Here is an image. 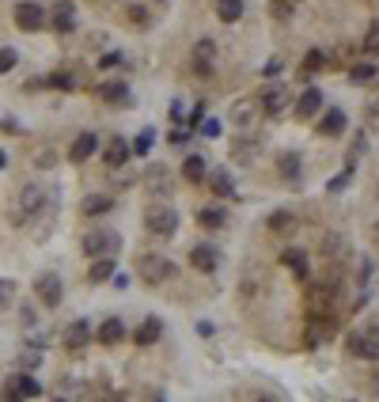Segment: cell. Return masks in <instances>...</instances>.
I'll return each mask as SVG.
<instances>
[{
	"mask_svg": "<svg viewBox=\"0 0 379 402\" xmlns=\"http://www.w3.org/2000/svg\"><path fill=\"white\" fill-rule=\"evenodd\" d=\"M144 228H148L152 236H159V239H171L175 231H179V213H175V205H167V201L148 205V213H144Z\"/></svg>",
	"mask_w": 379,
	"mask_h": 402,
	"instance_id": "6da1fadb",
	"label": "cell"
},
{
	"mask_svg": "<svg viewBox=\"0 0 379 402\" xmlns=\"http://www.w3.org/2000/svg\"><path fill=\"white\" fill-rule=\"evenodd\" d=\"M80 247H84L87 259H103V254L122 251V236H118V231H107V228H91V231H84Z\"/></svg>",
	"mask_w": 379,
	"mask_h": 402,
	"instance_id": "7a4b0ae2",
	"label": "cell"
},
{
	"mask_svg": "<svg viewBox=\"0 0 379 402\" xmlns=\"http://www.w3.org/2000/svg\"><path fill=\"white\" fill-rule=\"evenodd\" d=\"M136 277L144 285H164V281L175 277V262L164 259V254H141L136 259Z\"/></svg>",
	"mask_w": 379,
	"mask_h": 402,
	"instance_id": "3957f363",
	"label": "cell"
},
{
	"mask_svg": "<svg viewBox=\"0 0 379 402\" xmlns=\"http://www.w3.org/2000/svg\"><path fill=\"white\" fill-rule=\"evenodd\" d=\"M258 103H262V110H265L270 118L285 114V110H288V103H292V95H288V84H281V80L265 84V87H262V95H258Z\"/></svg>",
	"mask_w": 379,
	"mask_h": 402,
	"instance_id": "277c9868",
	"label": "cell"
},
{
	"mask_svg": "<svg viewBox=\"0 0 379 402\" xmlns=\"http://www.w3.org/2000/svg\"><path fill=\"white\" fill-rule=\"evenodd\" d=\"M42 201H46V190L42 186H35V182L23 186L19 190V205H15V213H12V224H23L27 216H35L38 209H42Z\"/></svg>",
	"mask_w": 379,
	"mask_h": 402,
	"instance_id": "5b68a950",
	"label": "cell"
},
{
	"mask_svg": "<svg viewBox=\"0 0 379 402\" xmlns=\"http://www.w3.org/2000/svg\"><path fill=\"white\" fill-rule=\"evenodd\" d=\"M12 15L23 30H42L46 19H50V15L42 12V4H35V0H19V4L12 8Z\"/></svg>",
	"mask_w": 379,
	"mask_h": 402,
	"instance_id": "8992f818",
	"label": "cell"
},
{
	"mask_svg": "<svg viewBox=\"0 0 379 402\" xmlns=\"http://www.w3.org/2000/svg\"><path fill=\"white\" fill-rule=\"evenodd\" d=\"M4 395H8V399H12V395H15V399H42L46 387L27 372V368H23V372H15L12 380H8V391H4Z\"/></svg>",
	"mask_w": 379,
	"mask_h": 402,
	"instance_id": "52a82bcc",
	"label": "cell"
},
{
	"mask_svg": "<svg viewBox=\"0 0 379 402\" xmlns=\"http://www.w3.org/2000/svg\"><path fill=\"white\" fill-rule=\"evenodd\" d=\"M334 338V319L322 311V315H311V323H308V331H303V345L308 349H319L322 342H330Z\"/></svg>",
	"mask_w": 379,
	"mask_h": 402,
	"instance_id": "ba28073f",
	"label": "cell"
},
{
	"mask_svg": "<svg viewBox=\"0 0 379 402\" xmlns=\"http://www.w3.org/2000/svg\"><path fill=\"white\" fill-rule=\"evenodd\" d=\"M35 292H38V300H42L46 308H58V304H61V296H64V285H61V277H58V273H38V281H35Z\"/></svg>",
	"mask_w": 379,
	"mask_h": 402,
	"instance_id": "9c48e42d",
	"label": "cell"
},
{
	"mask_svg": "<svg viewBox=\"0 0 379 402\" xmlns=\"http://www.w3.org/2000/svg\"><path fill=\"white\" fill-rule=\"evenodd\" d=\"M129 156H133V144L125 141V137H110L107 144H103V159H107L110 171H118V167L129 164Z\"/></svg>",
	"mask_w": 379,
	"mask_h": 402,
	"instance_id": "30bf717a",
	"label": "cell"
},
{
	"mask_svg": "<svg viewBox=\"0 0 379 402\" xmlns=\"http://www.w3.org/2000/svg\"><path fill=\"white\" fill-rule=\"evenodd\" d=\"M50 27L58 30V35L76 30V4H72V0H58V4L50 8Z\"/></svg>",
	"mask_w": 379,
	"mask_h": 402,
	"instance_id": "8fae6325",
	"label": "cell"
},
{
	"mask_svg": "<svg viewBox=\"0 0 379 402\" xmlns=\"http://www.w3.org/2000/svg\"><path fill=\"white\" fill-rule=\"evenodd\" d=\"M144 190H148L156 201L171 198V175H167V167H148V171H144Z\"/></svg>",
	"mask_w": 379,
	"mask_h": 402,
	"instance_id": "7c38bea8",
	"label": "cell"
},
{
	"mask_svg": "<svg viewBox=\"0 0 379 402\" xmlns=\"http://www.w3.org/2000/svg\"><path fill=\"white\" fill-rule=\"evenodd\" d=\"M216 262H220V251H216L213 243H193V247H190V266H193V270L213 273Z\"/></svg>",
	"mask_w": 379,
	"mask_h": 402,
	"instance_id": "4fadbf2b",
	"label": "cell"
},
{
	"mask_svg": "<svg viewBox=\"0 0 379 402\" xmlns=\"http://www.w3.org/2000/svg\"><path fill=\"white\" fill-rule=\"evenodd\" d=\"M61 338H64V349H72V353L84 349V345L91 342V323H87V319H72Z\"/></svg>",
	"mask_w": 379,
	"mask_h": 402,
	"instance_id": "5bb4252c",
	"label": "cell"
},
{
	"mask_svg": "<svg viewBox=\"0 0 379 402\" xmlns=\"http://www.w3.org/2000/svg\"><path fill=\"white\" fill-rule=\"evenodd\" d=\"M193 69H197L201 76H209V72L216 69V42L213 38H201V42L193 46Z\"/></svg>",
	"mask_w": 379,
	"mask_h": 402,
	"instance_id": "9a60e30c",
	"label": "cell"
},
{
	"mask_svg": "<svg viewBox=\"0 0 379 402\" xmlns=\"http://www.w3.org/2000/svg\"><path fill=\"white\" fill-rule=\"evenodd\" d=\"M159 334H164V319H159V315H148V319H141V326L133 331V342L136 345H156Z\"/></svg>",
	"mask_w": 379,
	"mask_h": 402,
	"instance_id": "2e32d148",
	"label": "cell"
},
{
	"mask_svg": "<svg viewBox=\"0 0 379 402\" xmlns=\"http://www.w3.org/2000/svg\"><path fill=\"white\" fill-rule=\"evenodd\" d=\"M95 148H99V137H95V133H80L76 141H72V148H69V159H72V164H84L87 156H95Z\"/></svg>",
	"mask_w": 379,
	"mask_h": 402,
	"instance_id": "e0dca14e",
	"label": "cell"
},
{
	"mask_svg": "<svg viewBox=\"0 0 379 402\" xmlns=\"http://www.w3.org/2000/svg\"><path fill=\"white\" fill-rule=\"evenodd\" d=\"M345 125H349L345 110H326V114L319 118V133H322V137H342Z\"/></svg>",
	"mask_w": 379,
	"mask_h": 402,
	"instance_id": "ac0fdd59",
	"label": "cell"
},
{
	"mask_svg": "<svg viewBox=\"0 0 379 402\" xmlns=\"http://www.w3.org/2000/svg\"><path fill=\"white\" fill-rule=\"evenodd\" d=\"M281 262H285L288 270L296 273L300 281H308V251L303 247H285V254H281Z\"/></svg>",
	"mask_w": 379,
	"mask_h": 402,
	"instance_id": "d6986e66",
	"label": "cell"
},
{
	"mask_svg": "<svg viewBox=\"0 0 379 402\" xmlns=\"http://www.w3.org/2000/svg\"><path fill=\"white\" fill-rule=\"evenodd\" d=\"M114 270H118L114 254H103V259H95V262H91V270H87V281H91V285H103V281L114 277Z\"/></svg>",
	"mask_w": 379,
	"mask_h": 402,
	"instance_id": "ffe728a7",
	"label": "cell"
},
{
	"mask_svg": "<svg viewBox=\"0 0 379 402\" xmlns=\"http://www.w3.org/2000/svg\"><path fill=\"white\" fill-rule=\"evenodd\" d=\"M319 110H322V91H319V87H308V91L296 99V114H300V118H315Z\"/></svg>",
	"mask_w": 379,
	"mask_h": 402,
	"instance_id": "44dd1931",
	"label": "cell"
},
{
	"mask_svg": "<svg viewBox=\"0 0 379 402\" xmlns=\"http://www.w3.org/2000/svg\"><path fill=\"white\" fill-rule=\"evenodd\" d=\"M209 186H213V194H216V198H231V194H236V179H231L228 167H224V171H213V175H209Z\"/></svg>",
	"mask_w": 379,
	"mask_h": 402,
	"instance_id": "7402d4cb",
	"label": "cell"
},
{
	"mask_svg": "<svg viewBox=\"0 0 379 402\" xmlns=\"http://www.w3.org/2000/svg\"><path fill=\"white\" fill-rule=\"evenodd\" d=\"M122 338H125V323H122V319H114V315H110L107 323L99 326V342H103V345H118Z\"/></svg>",
	"mask_w": 379,
	"mask_h": 402,
	"instance_id": "603a6c76",
	"label": "cell"
},
{
	"mask_svg": "<svg viewBox=\"0 0 379 402\" xmlns=\"http://www.w3.org/2000/svg\"><path fill=\"white\" fill-rule=\"evenodd\" d=\"M277 167L288 182H300V152H281L277 156Z\"/></svg>",
	"mask_w": 379,
	"mask_h": 402,
	"instance_id": "cb8c5ba5",
	"label": "cell"
},
{
	"mask_svg": "<svg viewBox=\"0 0 379 402\" xmlns=\"http://www.w3.org/2000/svg\"><path fill=\"white\" fill-rule=\"evenodd\" d=\"M99 95L107 103H129V87L122 84V80H107V84L99 87Z\"/></svg>",
	"mask_w": 379,
	"mask_h": 402,
	"instance_id": "d4e9b609",
	"label": "cell"
},
{
	"mask_svg": "<svg viewBox=\"0 0 379 402\" xmlns=\"http://www.w3.org/2000/svg\"><path fill=\"white\" fill-rule=\"evenodd\" d=\"M205 175H209L205 159H201V156H186V164H182V179H186V182H201Z\"/></svg>",
	"mask_w": 379,
	"mask_h": 402,
	"instance_id": "484cf974",
	"label": "cell"
},
{
	"mask_svg": "<svg viewBox=\"0 0 379 402\" xmlns=\"http://www.w3.org/2000/svg\"><path fill=\"white\" fill-rule=\"evenodd\" d=\"M110 205H114V201H110L107 194H87L80 209H84L87 216H103V213H110Z\"/></svg>",
	"mask_w": 379,
	"mask_h": 402,
	"instance_id": "4316f807",
	"label": "cell"
},
{
	"mask_svg": "<svg viewBox=\"0 0 379 402\" xmlns=\"http://www.w3.org/2000/svg\"><path fill=\"white\" fill-rule=\"evenodd\" d=\"M216 12L224 23H239L243 19V0H216Z\"/></svg>",
	"mask_w": 379,
	"mask_h": 402,
	"instance_id": "83f0119b",
	"label": "cell"
},
{
	"mask_svg": "<svg viewBox=\"0 0 379 402\" xmlns=\"http://www.w3.org/2000/svg\"><path fill=\"white\" fill-rule=\"evenodd\" d=\"M360 360H379V323L364 331V349H360Z\"/></svg>",
	"mask_w": 379,
	"mask_h": 402,
	"instance_id": "f1b7e54d",
	"label": "cell"
},
{
	"mask_svg": "<svg viewBox=\"0 0 379 402\" xmlns=\"http://www.w3.org/2000/svg\"><path fill=\"white\" fill-rule=\"evenodd\" d=\"M197 220L205 224V228H224V220H228V216H224V209H201Z\"/></svg>",
	"mask_w": 379,
	"mask_h": 402,
	"instance_id": "f546056e",
	"label": "cell"
},
{
	"mask_svg": "<svg viewBox=\"0 0 379 402\" xmlns=\"http://www.w3.org/2000/svg\"><path fill=\"white\" fill-rule=\"evenodd\" d=\"M27 345H38V349H42V345H50V331H46V326H38V323H27Z\"/></svg>",
	"mask_w": 379,
	"mask_h": 402,
	"instance_id": "4dcf8cb0",
	"label": "cell"
},
{
	"mask_svg": "<svg viewBox=\"0 0 379 402\" xmlns=\"http://www.w3.org/2000/svg\"><path fill=\"white\" fill-rule=\"evenodd\" d=\"M19 365L27 368V372H35V368L42 365V349H38V345H27V349H23V357H19Z\"/></svg>",
	"mask_w": 379,
	"mask_h": 402,
	"instance_id": "1f68e13d",
	"label": "cell"
},
{
	"mask_svg": "<svg viewBox=\"0 0 379 402\" xmlns=\"http://www.w3.org/2000/svg\"><path fill=\"white\" fill-rule=\"evenodd\" d=\"M349 80H353V84H372V80H376V65H353Z\"/></svg>",
	"mask_w": 379,
	"mask_h": 402,
	"instance_id": "d6a6232c",
	"label": "cell"
},
{
	"mask_svg": "<svg viewBox=\"0 0 379 402\" xmlns=\"http://www.w3.org/2000/svg\"><path fill=\"white\" fill-rule=\"evenodd\" d=\"M360 50H364L368 58H379V23H372V27H368V35H364V46H360Z\"/></svg>",
	"mask_w": 379,
	"mask_h": 402,
	"instance_id": "836d02e7",
	"label": "cell"
},
{
	"mask_svg": "<svg viewBox=\"0 0 379 402\" xmlns=\"http://www.w3.org/2000/svg\"><path fill=\"white\" fill-rule=\"evenodd\" d=\"M46 87H58V91H72V87H76V80H72L69 72H53V76H46Z\"/></svg>",
	"mask_w": 379,
	"mask_h": 402,
	"instance_id": "e575fe53",
	"label": "cell"
},
{
	"mask_svg": "<svg viewBox=\"0 0 379 402\" xmlns=\"http://www.w3.org/2000/svg\"><path fill=\"white\" fill-rule=\"evenodd\" d=\"M270 228H273V231H292V228H296V216H292V213H273V216H270Z\"/></svg>",
	"mask_w": 379,
	"mask_h": 402,
	"instance_id": "d590c367",
	"label": "cell"
},
{
	"mask_svg": "<svg viewBox=\"0 0 379 402\" xmlns=\"http://www.w3.org/2000/svg\"><path fill=\"white\" fill-rule=\"evenodd\" d=\"M152 144H156V130H141V137L133 141V152H136V156H144Z\"/></svg>",
	"mask_w": 379,
	"mask_h": 402,
	"instance_id": "8d00e7d4",
	"label": "cell"
},
{
	"mask_svg": "<svg viewBox=\"0 0 379 402\" xmlns=\"http://www.w3.org/2000/svg\"><path fill=\"white\" fill-rule=\"evenodd\" d=\"M345 349H349L353 357H360V349H364V331H349V338H345Z\"/></svg>",
	"mask_w": 379,
	"mask_h": 402,
	"instance_id": "74e56055",
	"label": "cell"
},
{
	"mask_svg": "<svg viewBox=\"0 0 379 402\" xmlns=\"http://www.w3.org/2000/svg\"><path fill=\"white\" fill-rule=\"evenodd\" d=\"M322 65H326V53H322V50H311L308 58H303V72H315Z\"/></svg>",
	"mask_w": 379,
	"mask_h": 402,
	"instance_id": "f35d334b",
	"label": "cell"
},
{
	"mask_svg": "<svg viewBox=\"0 0 379 402\" xmlns=\"http://www.w3.org/2000/svg\"><path fill=\"white\" fill-rule=\"evenodd\" d=\"M0 69L4 72L15 69V46H0Z\"/></svg>",
	"mask_w": 379,
	"mask_h": 402,
	"instance_id": "ab89813d",
	"label": "cell"
},
{
	"mask_svg": "<svg viewBox=\"0 0 379 402\" xmlns=\"http://www.w3.org/2000/svg\"><path fill=\"white\" fill-rule=\"evenodd\" d=\"M129 23H133V27H148V12H144L141 4H133L129 8Z\"/></svg>",
	"mask_w": 379,
	"mask_h": 402,
	"instance_id": "60d3db41",
	"label": "cell"
},
{
	"mask_svg": "<svg viewBox=\"0 0 379 402\" xmlns=\"http://www.w3.org/2000/svg\"><path fill=\"white\" fill-rule=\"evenodd\" d=\"M12 296H15V281L4 277V281H0V304L8 308V304H12Z\"/></svg>",
	"mask_w": 379,
	"mask_h": 402,
	"instance_id": "b9f144b4",
	"label": "cell"
},
{
	"mask_svg": "<svg viewBox=\"0 0 379 402\" xmlns=\"http://www.w3.org/2000/svg\"><path fill=\"white\" fill-rule=\"evenodd\" d=\"M118 61H122V53H103V58H99V69H114Z\"/></svg>",
	"mask_w": 379,
	"mask_h": 402,
	"instance_id": "7bdbcfd3",
	"label": "cell"
},
{
	"mask_svg": "<svg viewBox=\"0 0 379 402\" xmlns=\"http://www.w3.org/2000/svg\"><path fill=\"white\" fill-rule=\"evenodd\" d=\"M201 133H205V137H220V122H213V118L201 122Z\"/></svg>",
	"mask_w": 379,
	"mask_h": 402,
	"instance_id": "ee69618b",
	"label": "cell"
},
{
	"mask_svg": "<svg viewBox=\"0 0 379 402\" xmlns=\"http://www.w3.org/2000/svg\"><path fill=\"white\" fill-rule=\"evenodd\" d=\"M171 118H175V122H186V107H182L179 99L171 103Z\"/></svg>",
	"mask_w": 379,
	"mask_h": 402,
	"instance_id": "f6af8a7d",
	"label": "cell"
},
{
	"mask_svg": "<svg viewBox=\"0 0 379 402\" xmlns=\"http://www.w3.org/2000/svg\"><path fill=\"white\" fill-rule=\"evenodd\" d=\"M247 110H251V107H247V103H239V107H236V114H231V118H236V122H239V125H243V122H247V118H251V114H247Z\"/></svg>",
	"mask_w": 379,
	"mask_h": 402,
	"instance_id": "bcb514c9",
	"label": "cell"
},
{
	"mask_svg": "<svg viewBox=\"0 0 379 402\" xmlns=\"http://www.w3.org/2000/svg\"><path fill=\"white\" fill-rule=\"evenodd\" d=\"M190 141V130H175L171 133V144H186Z\"/></svg>",
	"mask_w": 379,
	"mask_h": 402,
	"instance_id": "7dc6e473",
	"label": "cell"
},
{
	"mask_svg": "<svg viewBox=\"0 0 379 402\" xmlns=\"http://www.w3.org/2000/svg\"><path fill=\"white\" fill-rule=\"evenodd\" d=\"M368 110H372V122H379V103H372Z\"/></svg>",
	"mask_w": 379,
	"mask_h": 402,
	"instance_id": "c3c4849f",
	"label": "cell"
},
{
	"mask_svg": "<svg viewBox=\"0 0 379 402\" xmlns=\"http://www.w3.org/2000/svg\"><path fill=\"white\" fill-rule=\"evenodd\" d=\"M372 383H376V391H379V376H376V380H372Z\"/></svg>",
	"mask_w": 379,
	"mask_h": 402,
	"instance_id": "681fc988",
	"label": "cell"
},
{
	"mask_svg": "<svg viewBox=\"0 0 379 402\" xmlns=\"http://www.w3.org/2000/svg\"><path fill=\"white\" fill-rule=\"evenodd\" d=\"M376 231H379V220H376Z\"/></svg>",
	"mask_w": 379,
	"mask_h": 402,
	"instance_id": "f907efd6",
	"label": "cell"
},
{
	"mask_svg": "<svg viewBox=\"0 0 379 402\" xmlns=\"http://www.w3.org/2000/svg\"><path fill=\"white\" fill-rule=\"evenodd\" d=\"M292 4H296V0H292Z\"/></svg>",
	"mask_w": 379,
	"mask_h": 402,
	"instance_id": "816d5d0a",
	"label": "cell"
}]
</instances>
